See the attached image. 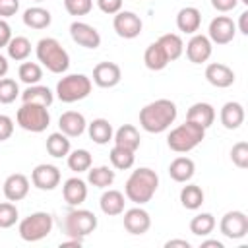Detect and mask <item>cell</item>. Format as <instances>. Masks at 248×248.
Listing matches in <instances>:
<instances>
[{"label":"cell","instance_id":"d6986e66","mask_svg":"<svg viewBox=\"0 0 248 248\" xmlns=\"http://www.w3.org/2000/svg\"><path fill=\"white\" fill-rule=\"evenodd\" d=\"M205 79H207L213 87L225 89V87H231V85L234 83V72H232L227 64L211 62V64H207V68H205Z\"/></svg>","mask_w":248,"mask_h":248},{"label":"cell","instance_id":"ab89813d","mask_svg":"<svg viewBox=\"0 0 248 248\" xmlns=\"http://www.w3.org/2000/svg\"><path fill=\"white\" fill-rule=\"evenodd\" d=\"M19 97V85L12 78L0 79V105H10Z\"/></svg>","mask_w":248,"mask_h":248},{"label":"cell","instance_id":"4fadbf2b","mask_svg":"<svg viewBox=\"0 0 248 248\" xmlns=\"http://www.w3.org/2000/svg\"><path fill=\"white\" fill-rule=\"evenodd\" d=\"M31 182H33L35 188L50 192V190H54V188L60 184V170H58V167H54V165L41 163V165H37V167L33 169V172H31Z\"/></svg>","mask_w":248,"mask_h":248},{"label":"cell","instance_id":"ee69618b","mask_svg":"<svg viewBox=\"0 0 248 248\" xmlns=\"http://www.w3.org/2000/svg\"><path fill=\"white\" fill-rule=\"evenodd\" d=\"M97 6L103 14H108V16H114L122 10V0H97Z\"/></svg>","mask_w":248,"mask_h":248},{"label":"cell","instance_id":"2e32d148","mask_svg":"<svg viewBox=\"0 0 248 248\" xmlns=\"http://www.w3.org/2000/svg\"><path fill=\"white\" fill-rule=\"evenodd\" d=\"M2 192H4L6 200H10V202H21L29 194V178L25 174H21V172H14V174H10L4 180Z\"/></svg>","mask_w":248,"mask_h":248},{"label":"cell","instance_id":"ffe728a7","mask_svg":"<svg viewBox=\"0 0 248 248\" xmlns=\"http://www.w3.org/2000/svg\"><path fill=\"white\" fill-rule=\"evenodd\" d=\"M62 196H64V202H66L68 205L78 207V205H81V203L85 202V198H87V184H85L81 178L72 176V178H68V180L64 182V186H62Z\"/></svg>","mask_w":248,"mask_h":248},{"label":"cell","instance_id":"484cf974","mask_svg":"<svg viewBox=\"0 0 248 248\" xmlns=\"http://www.w3.org/2000/svg\"><path fill=\"white\" fill-rule=\"evenodd\" d=\"M21 95V101L23 103H37V105H43V107H50L52 101H54V93L46 87V85H27V89Z\"/></svg>","mask_w":248,"mask_h":248},{"label":"cell","instance_id":"30bf717a","mask_svg":"<svg viewBox=\"0 0 248 248\" xmlns=\"http://www.w3.org/2000/svg\"><path fill=\"white\" fill-rule=\"evenodd\" d=\"M112 27H114L116 35L122 39H136L141 33L143 23H141V17L138 14L128 12V10H120L118 14H114Z\"/></svg>","mask_w":248,"mask_h":248},{"label":"cell","instance_id":"c3c4849f","mask_svg":"<svg viewBox=\"0 0 248 248\" xmlns=\"http://www.w3.org/2000/svg\"><path fill=\"white\" fill-rule=\"evenodd\" d=\"M10 39H12V29H10L8 21H4V19L0 17V48L8 46Z\"/></svg>","mask_w":248,"mask_h":248},{"label":"cell","instance_id":"603a6c76","mask_svg":"<svg viewBox=\"0 0 248 248\" xmlns=\"http://www.w3.org/2000/svg\"><path fill=\"white\" fill-rule=\"evenodd\" d=\"M186 120H190V122H194V124H198V126L207 130L215 120V108L209 103H202V101L194 103L186 112Z\"/></svg>","mask_w":248,"mask_h":248},{"label":"cell","instance_id":"e0dca14e","mask_svg":"<svg viewBox=\"0 0 248 248\" xmlns=\"http://www.w3.org/2000/svg\"><path fill=\"white\" fill-rule=\"evenodd\" d=\"M151 227V217L143 207H132L124 211V229L130 234H145Z\"/></svg>","mask_w":248,"mask_h":248},{"label":"cell","instance_id":"b9f144b4","mask_svg":"<svg viewBox=\"0 0 248 248\" xmlns=\"http://www.w3.org/2000/svg\"><path fill=\"white\" fill-rule=\"evenodd\" d=\"M231 161L238 167V169H246L248 167V143L246 141H236L231 149Z\"/></svg>","mask_w":248,"mask_h":248},{"label":"cell","instance_id":"cb8c5ba5","mask_svg":"<svg viewBox=\"0 0 248 248\" xmlns=\"http://www.w3.org/2000/svg\"><path fill=\"white\" fill-rule=\"evenodd\" d=\"M124 194L118 192V190H107L103 192L101 200H99V205H101V211L108 217H116L120 213H124Z\"/></svg>","mask_w":248,"mask_h":248},{"label":"cell","instance_id":"8d00e7d4","mask_svg":"<svg viewBox=\"0 0 248 248\" xmlns=\"http://www.w3.org/2000/svg\"><path fill=\"white\" fill-rule=\"evenodd\" d=\"M215 229V217L211 213H198L190 219V232L196 236H207Z\"/></svg>","mask_w":248,"mask_h":248},{"label":"cell","instance_id":"f5cc1de1","mask_svg":"<svg viewBox=\"0 0 248 248\" xmlns=\"http://www.w3.org/2000/svg\"><path fill=\"white\" fill-rule=\"evenodd\" d=\"M202 248H223V242L221 240H203Z\"/></svg>","mask_w":248,"mask_h":248},{"label":"cell","instance_id":"7402d4cb","mask_svg":"<svg viewBox=\"0 0 248 248\" xmlns=\"http://www.w3.org/2000/svg\"><path fill=\"white\" fill-rule=\"evenodd\" d=\"M219 118H221V124L227 130H236L244 122V107L240 103H236V101H229V103H225L221 107Z\"/></svg>","mask_w":248,"mask_h":248},{"label":"cell","instance_id":"f546056e","mask_svg":"<svg viewBox=\"0 0 248 248\" xmlns=\"http://www.w3.org/2000/svg\"><path fill=\"white\" fill-rule=\"evenodd\" d=\"M87 132H89V138L97 143V145H105L112 140V126L107 118H95L93 122L87 124Z\"/></svg>","mask_w":248,"mask_h":248},{"label":"cell","instance_id":"5bb4252c","mask_svg":"<svg viewBox=\"0 0 248 248\" xmlns=\"http://www.w3.org/2000/svg\"><path fill=\"white\" fill-rule=\"evenodd\" d=\"M120 78H122V72H120V66L116 62H99L93 68V83L103 87V89L118 85Z\"/></svg>","mask_w":248,"mask_h":248},{"label":"cell","instance_id":"db71d44e","mask_svg":"<svg viewBox=\"0 0 248 248\" xmlns=\"http://www.w3.org/2000/svg\"><path fill=\"white\" fill-rule=\"evenodd\" d=\"M238 2H242V4H248V0H238Z\"/></svg>","mask_w":248,"mask_h":248},{"label":"cell","instance_id":"7a4b0ae2","mask_svg":"<svg viewBox=\"0 0 248 248\" xmlns=\"http://www.w3.org/2000/svg\"><path fill=\"white\" fill-rule=\"evenodd\" d=\"M157 188H159L157 172L149 167H140V169L132 170V174L128 176V180L124 184V196L130 202H134L138 205H143V203L151 202Z\"/></svg>","mask_w":248,"mask_h":248},{"label":"cell","instance_id":"836d02e7","mask_svg":"<svg viewBox=\"0 0 248 248\" xmlns=\"http://www.w3.org/2000/svg\"><path fill=\"white\" fill-rule=\"evenodd\" d=\"M143 62H145V66H147L149 70H153V72H159V70L167 68V64H169V60H167V56H165V52H163V48L159 46L157 41L151 43V45L145 48V52H143Z\"/></svg>","mask_w":248,"mask_h":248},{"label":"cell","instance_id":"d590c367","mask_svg":"<svg viewBox=\"0 0 248 248\" xmlns=\"http://www.w3.org/2000/svg\"><path fill=\"white\" fill-rule=\"evenodd\" d=\"M110 157V163L114 169L118 170H128L134 167V161H136V151L132 149H126V147H120V145H114L108 153Z\"/></svg>","mask_w":248,"mask_h":248},{"label":"cell","instance_id":"9a60e30c","mask_svg":"<svg viewBox=\"0 0 248 248\" xmlns=\"http://www.w3.org/2000/svg\"><path fill=\"white\" fill-rule=\"evenodd\" d=\"M211 41L205 37V35H200V33H194L192 39L188 41L186 45V56L192 64H203L209 60L211 56Z\"/></svg>","mask_w":248,"mask_h":248},{"label":"cell","instance_id":"8fae6325","mask_svg":"<svg viewBox=\"0 0 248 248\" xmlns=\"http://www.w3.org/2000/svg\"><path fill=\"white\" fill-rule=\"evenodd\" d=\"M207 39L215 45H229L232 39H234V33H236V25L231 17L227 16H217L211 19L209 23V31H207Z\"/></svg>","mask_w":248,"mask_h":248},{"label":"cell","instance_id":"1f68e13d","mask_svg":"<svg viewBox=\"0 0 248 248\" xmlns=\"http://www.w3.org/2000/svg\"><path fill=\"white\" fill-rule=\"evenodd\" d=\"M203 190L198 186V184H186V186H182V190H180V203H182V207H186V209H200L202 207V203H203Z\"/></svg>","mask_w":248,"mask_h":248},{"label":"cell","instance_id":"d6a6232c","mask_svg":"<svg viewBox=\"0 0 248 248\" xmlns=\"http://www.w3.org/2000/svg\"><path fill=\"white\" fill-rule=\"evenodd\" d=\"M8 56L16 62H23L27 60V56L31 54V41L27 37H21V35H16L10 39L8 43Z\"/></svg>","mask_w":248,"mask_h":248},{"label":"cell","instance_id":"83f0119b","mask_svg":"<svg viewBox=\"0 0 248 248\" xmlns=\"http://www.w3.org/2000/svg\"><path fill=\"white\" fill-rule=\"evenodd\" d=\"M157 43L163 48V52H165L169 62L178 60L182 56V52H184V43H182L180 35H176V33H165V35H161L157 39Z\"/></svg>","mask_w":248,"mask_h":248},{"label":"cell","instance_id":"5b68a950","mask_svg":"<svg viewBox=\"0 0 248 248\" xmlns=\"http://www.w3.org/2000/svg\"><path fill=\"white\" fill-rule=\"evenodd\" d=\"M91 78L85 74H68L56 83V97L62 103H76L91 93Z\"/></svg>","mask_w":248,"mask_h":248},{"label":"cell","instance_id":"7dc6e473","mask_svg":"<svg viewBox=\"0 0 248 248\" xmlns=\"http://www.w3.org/2000/svg\"><path fill=\"white\" fill-rule=\"evenodd\" d=\"M211 6L217 10V12H231L238 6V0H211Z\"/></svg>","mask_w":248,"mask_h":248},{"label":"cell","instance_id":"52a82bcc","mask_svg":"<svg viewBox=\"0 0 248 248\" xmlns=\"http://www.w3.org/2000/svg\"><path fill=\"white\" fill-rule=\"evenodd\" d=\"M16 120L19 124V128H23L27 132H33V134L45 132L50 124L48 107H43V105H37V103H23L17 108Z\"/></svg>","mask_w":248,"mask_h":248},{"label":"cell","instance_id":"f6af8a7d","mask_svg":"<svg viewBox=\"0 0 248 248\" xmlns=\"http://www.w3.org/2000/svg\"><path fill=\"white\" fill-rule=\"evenodd\" d=\"M14 134V120L8 114H0V141L10 140Z\"/></svg>","mask_w":248,"mask_h":248},{"label":"cell","instance_id":"60d3db41","mask_svg":"<svg viewBox=\"0 0 248 248\" xmlns=\"http://www.w3.org/2000/svg\"><path fill=\"white\" fill-rule=\"evenodd\" d=\"M19 219V211L16 207L14 202H2L0 203V229H10L17 223Z\"/></svg>","mask_w":248,"mask_h":248},{"label":"cell","instance_id":"f1b7e54d","mask_svg":"<svg viewBox=\"0 0 248 248\" xmlns=\"http://www.w3.org/2000/svg\"><path fill=\"white\" fill-rule=\"evenodd\" d=\"M50 21H52L50 12L41 6H33L23 12V23L31 29H46L50 25Z\"/></svg>","mask_w":248,"mask_h":248},{"label":"cell","instance_id":"7bdbcfd3","mask_svg":"<svg viewBox=\"0 0 248 248\" xmlns=\"http://www.w3.org/2000/svg\"><path fill=\"white\" fill-rule=\"evenodd\" d=\"M64 8L70 16H87L93 10V0H64Z\"/></svg>","mask_w":248,"mask_h":248},{"label":"cell","instance_id":"6da1fadb","mask_svg":"<svg viewBox=\"0 0 248 248\" xmlns=\"http://www.w3.org/2000/svg\"><path fill=\"white\" fill-rule=\"evenodd\" d=\"M176 105L170 99H155L140 110V126L149 134H161L176 120Z\"/></svg>","mask_w":248,"mask_h":248},{"label":"cell","instance_id":"bcb514c9","mask_svg":"<svg viewBox=\"0 0 248 248\" xmlns=\"http://www.w3.org/2000/svg\"><path fill=\"white\" fill-rule=\"evenodd\" d=\"M19 10V0H0V17H12Z\"/></svg>","mask_w":248,"mask_h":248},{"label":"cell","instance_id":"277c9868","mask_svg":"<svg viewBox=\"0 0 248 248\" xmlns=\"http://www.w3.org/2000/svg\"><path fill=\"white\" fill-rule=\"evenodd\" d=\"M205 138V128L186 120L184 124L172 128L167 136V145L176 153H188L198 147Z\"/></svg>","mask_w":248,"mask_h":248},{"label":"cell","instance_id":"44dd1931","mask_svg":"<svg viewBox=\"0 0 248 248\" xmlns=\"http://www.w3.org/2000/svg\"><path fill=\"white\" fill-rule=\"evenodd\" d=\"M202 25V14L194 6H186L176 14V27L186 35H194Z\"/></svg>","mask_w":248,"mask_h":248},{"label":"cell","instance_id":"816d5d0a","mask_svg":"<svg viewBox=\"0 0 248 248\" xmlns=\"http://www.w3.org/2000/svg\"><path fill=\"white\" fill-rule=\"evenodd\" d=\"M8 68H10V64H8V58L0 54V79H2V78H6V74H8Z\"/></svg>","mask_w":248,"mask_h":248},{"label":"cell","instance_id":"ac0fdd59","mask_svg":"<svg viewBox=\"0 0 248 248\" xmlns=\"http://www.w3.org/2000/svg\"><path fill=\"white\" fill-rule=\"evenodd\" d=\"M58 128L68 138H78V136H81L85 132L87 122H85V116L81 112H78V110H66L58 118Z\"/></svg>","mask_w":248,"mask_h":248},{"label":"cell","instance_id":"4dcf8cb0","mask_svg":"<svg viewBox=\"0 0 248 248\" xmlns=\"http://www.w3.org/2000/svg\"><path fill=\"white\" fill-rule=\"evenodd\" d=\"M70 138L62 132H52L48 138H46V151L50 157L54 159H62V157H68L70 153Z\"/></svg>","mask_w":248,"mask_h":248},{"label":"cell","instance_id":"9c48e42d","mask_svg":"<svg viewBox=\"0 0 248 248\" xmlns=\"http://www.w3.org/2000/svg\"><path fill=\"white\" fill-rule=\"evenodd\" d=\"M219 229H221L223 236H227L231 240H240L248 234V217L244 211H238V209L227 211L221 217Z\"/></svg>","mask_w":248,"mask_h":248},{"label":"cell","instance_id":"681fc988","mask_svg":"<svg viewBox=\"0 0 248 248\" xmlns=\"http://www.w3.org/2000/svg\"><path fill=\"white\" fill-rule=\"evenodd\" d=\"M174 246H178V248H190L192 244L188 240H184V238H170V240L165 242V248H174Z\"/></svg>","mask_w":248,"mask_h":248},{"label":"cell","instance_id":"f35d334b","mask_svg":"<svg viewBox=\"0 0 248 248\" xmlns=\"http://www.w3.org/2000/svg\"><path fill=\"white\" fill-rule=\"evenodd\" d=\"M17 76H19V79H21L23 83L35 85V83H39L41 78H43V68H41V64H37V62H21L19 68H17Z\"/></svg>","mask_w":248,"mask_h":248},{"label":"cell","instance_id":"f907efd6","mask_svg":"<svg viewBox=\"0 0 248 248\" xmlns=\"http://www.w3.org/2000/svg\"><path fill=\"white\" fill-rule=\"evenodd\" d=\"M238 31L242 35H248V12H242L238 17Z\"/></svg>","mask_w":248,"mask_h":248},{"label":"cell","instance_id":"d4e9b609","mask_svg":"<svg viewBox=\"0 0 248 248\" xmlns=\"http://www.w3.org/2000/svg\"><path fill=\"white\" fill-rule=\"evenodd\" d=\"M196 172V163L190 157H176L169 165V174L174 182H188Z\"/></svg>","mask_w":248,"mask_h":248},{"label":"cell","instance_id":"4316f807","mask_svg":"<svg viewBox=\"0 0 248 248\" xmlns=\"http://www.w3.org/2000/svg\"><path fill=\"white\" fill-rule=\"evenodd\" d=\"M112 136H114V145H120V147L132 149V151H136L140 147V143H141L140 132L132 124H122Z\"/></svg>","mask_w":248,"mask_h":248},{"label":"cell","instance_id":"74e56055","mask_svg":"<svg viewBox=\"0 0 248 248\" xmlns=\"http://www.w3.org/2000/svg\"><path fill=\"white\" fill-rule=\"evenodd\" d=\"M91 163H93V157L87 149H74L68 153V167H70V170H74L78 174L89 170Z\"/></svg>","mask_w":248,"mask_h":248},{"label":"cell","instance_id":"e575fe53","mask_svg":"<svg viewBox=\"0 0 248 248\" xmlns=\"http://www.w3.org/2000/svg\"><path fill=\"white\" fill-rule=\"evenodd\" d=\"M114 170L107 165H101V167H93L87 170V180L89 184H93L95 188H108L112 186L114 182Z\"/></svg>","mask_w":248,"mask_h":248},{"label":"cell","instance_id":"ba28073f","mask_svg":"<svg viewBox=\"0 0 248 248\" xmlns=\"http://www.w3.org/2000/svg\"><path fill=\"white\" fill-rule=\"evenodd\" d=\"M97 229V215L89 209H72L64 217V232L70 238H85Z\"/></svg>","mask_w":248,"mask_h":248},{"label":"cell","instance_id":"8992f818","mask_svg":"<svg viewBox=\"0 0 248 248\" xmlns=\"http://www.w3.org/2000/svg\"><path fill=\"white\" fill-rule=\"evenodd\" d=\"M52 215L46 213V211H35L31 215H27L25 219L19 221V227H17V232L21 236V240L25 242H37V240H43L45 236L50 234L52 231Z\"/></svg>","mask_w":248,"mask_h":248},{"label":"cell","instance_id":"7c38bea8","mask_svg":"<svg viewBox=\"0 0 248 248\" xmlns=\"http://www.w3.org/2000/svg\"><path fill=\"white\" fill-rule=\"evenodd\" d=\"M70 37H72V41L76 43V45H79V46H83V48H97L99 45H101V35H99V31L93 27V25H89V23H85V21H74L72 25H70Z\"/></svg>","mask_w":248,"mask_h":248},{"label":"cell","instance_id":"11a10c76","mask_svg":"<svg viewBox=\"0 0 248 248\" xmlns=\"http://www.w3.org/2000/svg\"><path fill=\"white\" fill-rule=\"evenodd\" d=\"M35 2H45V0H35Z\"/></svg>","mask_w":248,"mask_h":248},{"label":"cell","instance_id":"3957f363","mask_svg":"<svg viewBox=\"0 0 248 248\" xmlns=\"http://www.w3.org/2000/svg\"><path fill=\"white\" fill-rule=\"evenodd\" d=\"M35 52H37V60L52 74H64L70 68V54L54 37L41 39L37 43Z\"/></svg>","mask_w":248,"mask_h":248}]
</instances>
